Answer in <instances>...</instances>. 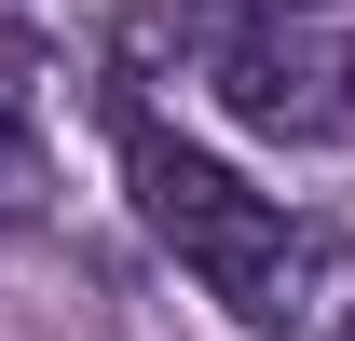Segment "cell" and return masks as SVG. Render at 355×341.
<instances>
[{"label":"cell","mask_w":355,"mask_h":341,"mask_svg":"<svg viewBox=\"0 0 355 341\" xmlns=\"http://www.w3.org/2000/svg\"><path fill=\"white\" fill-rule=\"evenodd\" d=\"M42 205H55V150L0 110V218H42Z\"/></svg>","instance_id":"3957f363"},{"label":"cell","mask_w":355,"mask_h":341,"mask_svg":"<svg viewBox=\"0 0 355 341\" xmlns=\"http://www.w3.org/2000/svg\"><path fill=\"white\" fill-rule=\"evenodd\" d=\"M191 82H219V110L246 137H287V150H355V28H287V14H246Z\"/></svg>","instance_id":"7a4b0ae2"},{"label":"cell","mask_w":355,"mask_h":341,"mask_svg":"<svg viewBox=\"0 0 355 341\" xmlns=\"http://www.w3.org/2000/svg\"><path fill=\"white\" fill-rule=\"evenodd\" d=\"M110 137H123L137 218L205 273V300H219L246 341H355V246L342 232L287 218L273 191H246L219 150H191V137L150 123V110H110Z\"/></svg>","instance_id":"6da1fadb"}]
</instances>
